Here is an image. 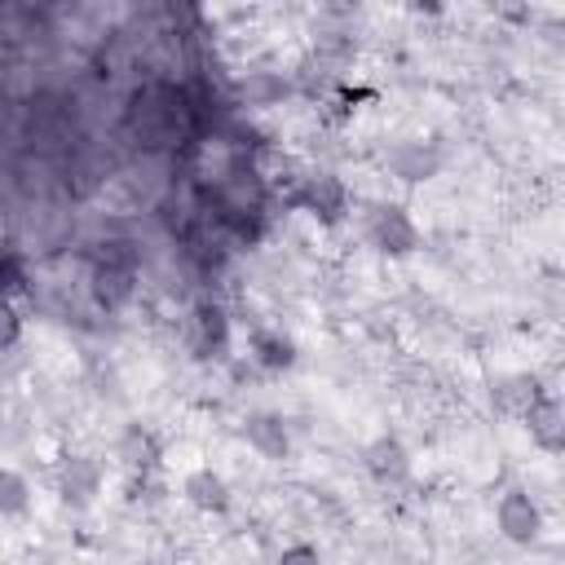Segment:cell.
<instances>
[{"label":"cell","mask_w":565,"mask_h":565,"mask_svg":"<svg viewBox=\"0 0 565 565\" xmlns=\"http://www.w3.org/2000/svg\"><path fill=\"white\" fill-rule=\"evenodd\" d=\"M137 287V252L132 243H102L93 256V296L102 309H119Z\"/></svg>","instance_id":"6da1fadb"},{"label":"cell","mask_w":565,"mask_h":565,"mask_svg":"<svg viewBox=\"0 0 565 565\" xmlns=\"http://www.w3.org/2000/svg\"><path fill=\"white\" fill-rule=\"evenodd\" d=\"M119 455H124L132 468L150 472V468H154V459H159V446H154V437H150L141 424H132V428L124 433V441H119Z\"/></svg>","instance_id":"5bb4252c"},{"label":"cell","mask_w":565,"mask_h":565,"mask_svg":"<svg viewBox=\"0 0 565 565\" xmlns=\"http://www.w3.org/2000/svg\"><path fill=\"white\" fill-rule=\"evenodd\" d=\"M366 238L384 256H411L419 247V230L397 203H371L366 207Z\"/></svg>","instance_id":"7a4b0ae2"},{"label":"cell","mask_w":565,"mask_h":565,"mask_svg":"<svg viewBox=\"0 0 565 565\" xmlns=\"http://www.w3.org/2000/svg\"><path fill=\"white\" fill-rule=\"evenodd\" d=\"M525 428H530V441L539 446V450H561L565 446V415H561V402L552 397V393H543L525 415Z\"/></svg>","instance_id":"8fae6325"},{"label":"cell","mask_w":565,"mask_h":565,"mask_svg":"<svg viewBox=\"0 0 565 565\" xmlns=\"http://www.w3.org/2000/svg\"><path fill=\"white\" fill-rule=\"evenodd\" d=\"M494 521H499V534L508 543H521V547H530L543 534V512L525 490H508L494 508Z\"/></svg>","instance_id":"5b68a950"},{"label":"cell","mask_w":565,"mask_h":565,"mask_svg":"<svg viewBox=\"0 0 565 565\" xmlns=\"http://www.w3.org/2000/svg\"><path fill=\"white\" fill-rule=\"evenodd\" d=\"M18 335H22V318L13 313V305H9V300H0V349H13V344H18Z\"/></svg>","instance_id":"e0dca14e"},{"label":"cell","mask_w":565,"mask_h":565,"mask_svg":"<svg viewBox=\"0 0 565 565\" xmlns=\"http://www.w3.org/2000/svg\"><path fill=\"white\" fill-rule=\"evenodd\" d=\"M243 441L260 459H287V450H291V433H287V419L278 411H252L243 419Z\"/></svg>","instance_id":"8992f818"},{"label":"cell","mask_w":565,"mask_h":565,"mask_svg":"<svg viewBox=\"0 0 565 565\" xmlns=\"http://www.w3.org/2000/svg\"><path fill=\"white\" fill-rule=\"evenodd\" d=\"M26 503H31L26 477L13 468H0V516H18V512H26Z\"/></svg>","instance_id":"9a60e30c"},{"label":"cell","mask_w":565,"mask_h":565,"mask_svg":"<svg viewBox=\"0 0 565 565\" xmlns=\"http://www.w3.org/2000/svg\"><path fill=\"white\" fill-rule=\"evenodd\" d=\"M437 168H441V150L433 141L411 137V141H397L388 150V172L397 181H428V177H437Z\"/></svg>","instance_id":"ba28073f"},{"label":"cell","mask_w":565,"mask_h":565,"mask_svg":"<svg viewBox=\"0 0 565 565\" xmlns=\"http://www.w3.org/2000/svg\"><path fill=\"white\" fill-rule=\"evenodd\" d=\"M97 494H102V468H97V459H88V455H66L62 468H57V499H62L66 508L84 512V508H93Z\"/></svg>","instance_id":"277c9868"},{"label":"cell","mask_w":565,"mask_h":565,"mask_svg":"<svg viewBox=\"0 0 565 565\" xmlns=\"http://www.w3.org/2000/svg\"><path fill=\"white\" fill-rule=\"evenodd\" d=\"M539 397H543V384H539V375H530V371L499 375V380L490 384V406H494L499 415H512V419H521Z\"/></svg>","instance_id":"9c48e42d"},{"label":"cell","mask_w":565,"mask_h":565,"mask_svg":"<svg viewBox=\"0 0 565 565\" xmlns=\"http://www.w3.org/2000/svg\"><path fill=\"white\" fill-rule=\"evenodd\" d=\"M26 287V269H22V260L13 256V252H0V300H9L13 291H22Z\"/></svg>","instance_id":"2e32d148"},{"label":"cell","mask_w":565,"mask_h":565,"mask_svg":"<svg viewBox=\"0 0 565 565\" xmlns=\"http://www.w3.org/2000/svg\"><path fill=\"white\" fill-rule=\"evenodd\" d=\"M278 565H322V556H318V547H309V543H291V547H282Z\"/></svg>","instance_id":"ac0fdd59"},{"label":"cell","mask_w":565,"mask_h":565,"mask_svg":"<svg viewBox=\"0 0 565 565\" xmlns=\"http://www.w3.org/2000/svg\"><path fill=\"white\" fill-rule=\"evenodd\" d=\"M190 327H194V349H199V358H225V353H230V318H225V309H221L216 300L194 305Z\"/></svg>","instance_id":"30bf717a"},{"label":"cell","mask_w":565,"mask_h":565,"mask_svg":"<svg viewBox=\"0 0 565 565\" xmlns=\"http://www.w3.org/2000/svg\"><path fill=\"white\" fill-rule=\"evenodd\" d=\"M296 207H305V212L318 216L322 225H335V221L349 212V190H344L340 177H331V172H313V177L300 181V190H296Z\"/></svg>","instance_id":"3957f363"},{"label":"cell","mask_w":565,"mask_h":565,"mask_svg":"<svg viewBox=\"0 0 565 565\" xmlns=\"http://www.w3.org/2000/svg\"><path fill=\"white\" fill-rule=\"evenodd\" d=\"M181 494L199 508V512H225L230 508V481L212 468H194L185 481H181Z\"/></svg>","instance_id":"7c38bea8"},{"label":"cell","mask_w":565,"mask_h":565,"mask_svg":"<svg viewBox=\"0 0 565 565\" xmlns=\"http://www.w3.org/2000/svg\"><path fill=\"white\" fill-rule=\"evenodd\" d=\"M252 362L265 371H287L296 362V349L278 331H252Z\"/></svg>","instance_id":"4fadbf2b"},{"label":"cell","mask_w":565,"mask_h":565,"mask_svg":"<svg viewBox=\"0 0 565 565\" xmlns=\"http://www.w3.org/2000/svg\"><path fill=\"white\" fill-rule=\"evenodd\" d=\"M362 463H366V472H371L380 486H397V481L411 477V450H406L397 437H388V433H380V437L362 450Z\"/></svg>","instance_id":"52a82bcc"}]
</instances>
